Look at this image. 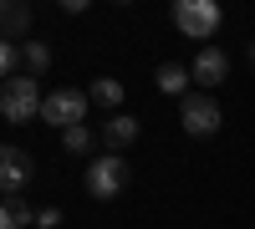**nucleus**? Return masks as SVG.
Listing matches in <instances>:
<instances>
[{
	"label": "nucleus",
	"mask_w": 255,
	"mask_h": 229,
	"mask_svg": "<svg viewBox=\"0 0 255 229\" xmlns=\"http://www.w3.org/2000/svg\"><path fill=\"white\" fill-rule=\"evenodd\" d=\"M174 26L189 36V41H215V31L225 26V10L215 5V0H179L174 5Z\"/></svg>",
	"instance_id": "7ed1b4c3"
},
{
	"label": "nucleus",
	"mask_w": 255,
	"mask_h": 229,
	"mask_svg": "<svg viewBox=\"0 0 255 229\" xmlns=\"http://www.w3.org/2000/svg\"><path fill=\"white\" fill-rule=\"evenodd\" d=\"M87 97L97 102V107H123V81H118V76H97Z\"/></svg>",
	"instance_id": "ddd939ff"
},
{
	"label": "nucleus",
	"mask_w": 255,
	"mask_h": 229,
	"mask_svg": "<svg viewBox=\"0 0 255 229\" xmlns=\"http://www.w3.org/2000/svg\"><path fill=\"white\" fill-rule=\"evenodd\" d=\"M36 224H41V229H56V224H61V209H36Z\"/></svg>",
	"instance_id": "dca6fc26"
},
{
	"label": "nucleus",
	"mask_w": 255,
	"mask_h": 229,
	"mask_svg": "<svg viewBox=\"0 0 255 229\" xmlns=\"http://www.w3.org/2000/svg\"><path fill=\"white\" fill-rule=\"evenodd\" d=\"M250 61H255V41H250Z\"/></svg>",
	"instance_id": "f3484780"
},
{
	"label": "nucleus",
	"mask_w": 255,
	"mask_h": 229,
	"mask_svg": "<svg viewBox=\"0 0 255 229\" xmlns=\"http://www.w3.org/2000/svg\"><path fill=\"white\" fill-rule=\"evenodd\" d=\"M179 122H184L189 138H215L220 122H225V112H220V102L209 97V92H189L179 102Z\"/></svg>",
	"instance_id": "20e7f679"
},
{
	"label": "nucleus",
	"mask_w": 255,
	"mask_h": 229,
	"mask_svg": "<svg viewBox=\"0 0 255 229\" xmlns=\"http://www.w3.org/2000/svg\"><path fill=\"white\" fill-rule=\"evenodd\" d=\"M31 173H36L31 153H20V148H10V143H0V194L15 199V194L31 183Z\"/></svg>",
	"instance_id": "423d86ee"
},
{
	"label": "nucleus",
	"mask_w": 255,
	"mask_h": 229,
	"mask_svg": "<svg viewBox=\"0 0 255 229\" xmlns=\"http://www.w3.org/2000/svg\"><path fill=\"white\" fill-rule=\"evenodd\" d=\"M61 148H67V153H77V158H87V153L97 148V138H92V128H87V122H82V128H67V133H61Z\"/></svg>",
	"instance_id": "4468645a"
},
{
	"label": "nucleus",
	"mask_w": 255,
	"mask_h": 229,
	"mask_svg": "<svg viewBox=\"0 0 255 229\" xmlns=\"http://www.w3.org/2000/svg\"><path fill=\"white\" fill-rule=\"evenodd\" d=\"M189 76H194L204 92H215L220 81L230 76V56H225L220 46H199V56H194V67H189Z\"/></svg>",
	"instance_id": "0eeeda50"
},
{
	"label": "nucleus",
	"mask_w": 255,
	"mask_h": 229,
	"mask_svg": "<svg viewBox=\"0 0 255 229\" xmlns=\"http://www.w3.org/2000/svg\"><path fill=\"white\" fill-rule=\"evenodd\" d=\"M153 81H158V92H163V97H179V102H184V97H189V81H194V76H189L179 61H163Z\"/></svg>",
	"instance_id": "9d476101"
},
{
	"label": "nucleus",
	"mask_w": 255,
	"mask_h": 229,
	"mask_svg": "<svg viewBox=\"0 0 255 229\" xmlns=\"http://www.w3.org/2000/svg\"><path fill=\"white\" fill-rule=\"evenodd\" d=\"M41 87H36V76H10V81H0V117L5 122H36L41 117Z\"/></svg>",
	"instance_id": "f257e3e1"
},
{
	"label": "nucleus",
	"mask_w": 255,
	"mask_h": 229,
	"mask_svg": "<svg viewBox=\"0 0 255 229\" xmlns=\"http://www.w3.org/2000/svg\"><path fill=\"white\" fill-rule=\"evenodd\" d=\"M26 224H36V209H31V204L0 199V229H26Z\"/></svg>",
	"instance_id": "9b49d317"
},
{
	"label": "nucleus",
	"mask_w": 255,
	"mask_h": 229,
	"mask_svg": "<svg viewBox=\"0 0 255 229\" xmlns=\"http://www.w3.org/2000/svg\"><path fill=\"white\" fill-rule=\"evenodd\" d=\"M102 143H108L113 153H123L128 143H138V117H128V112H113L108 122H102Z\"/></svg>",
	"instance_id": "1a4fd4ad"
},
{
	"label": "nucleus",
	"mask_w": 255,
	"mask_h": 229,
	"mask_svg": "<svg viewBox=\"0 0 255 229\" xmlns=\"http://www.w3.org/2000/svg\"><path fill=\"white\" fill-rule=\"evenodd\" d=\"M87 92H72V87H56L46 92V102H41V122H51V128H82V117H87Z\"/></svg>",
	"instance_id": "39448f33"
},
{
	"label": "nucleus",
	"mask_w": 255,
	"mask_h": 229,
	"mask_svg": "<svg viewBox=\"0 0 255 229\" xmlns=\"http://www.w3.org/2000/svg\"><path fill=\"white\" fill-rule=\"evenodd\" d=\"M15 67H20V46H15V41H5V36H0V81L20 76Z\"/></svg>",
	"instance_id": "2eb2a0df"
},
{
	"label": "nucleus",
	"mask_w": 255,
	"mask_h": 229,
	"mask_svg": "<svg viewBox=\"0 0 255 229\" xmlns=\"http://www.w3.org/2000/svg\"><path fill=\"white\" fill-rule=\"evenodd\" d=\"M128 178H133V168H128L123 153H97V158L87 163V178H82V183H87L92 199L108 204V199H118V194L128 189Z\"/></svg>",
	"instance_id": "f03ea898"
},
{
	"label": "nucleus",
	"mask_w": 255,
	"mask_h": 229,
	"mask_svg": "<svg viewBox=\"0 0 255 229\" xmlns=\"http://www.w3.org/2000/svg\"><path fill=\"white\" fill-rule=\"evenodd\" d=\"M20 61H26L31 76H41L51 67V46H46V41H20Z\"/></svg>",
	"instance_id": "f8f14e48"
},
{
	"label": "nucleus",
	"mask_w": 255,
	"mask_h": 229,
	"mask_svg": "<svg viewBox=\"0 0 255 229\" xmlns=\"http://www.w3.org/2000/svg\"><path fill=\"white\" fill-rule=\"evenodd\" d=\"M26 31H31V5H26V0H0V36L20 46Z\"/></svg>",
	"instance_id": "6e6552de"
}]
</instances>
